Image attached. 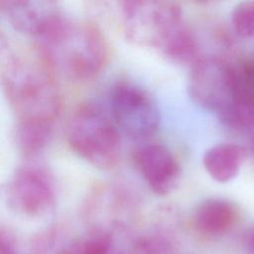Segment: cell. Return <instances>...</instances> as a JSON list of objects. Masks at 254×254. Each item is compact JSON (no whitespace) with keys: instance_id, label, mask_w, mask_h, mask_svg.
<instances>
[{"instance_id":"obj_1","label":"cell","mask_w":254,"mask_h":254,"mask_svg":"<svg viewBox=\"0 0 254 254\" xmlns=\"http://www.w3.org/2000/svg\"><path fill=\"white\" fill-rule=\"evenodd\" d=\"M120 21L131 43L155 50L174 63L192 65L200 58L195 38L176 2H121Z\"/></svg>"},{"instance_id":"obj_2","label":"cell","mask_w":254,"mask_h":254,"mask_svg":"<svg viewBox=\"0 0 254 254\" xmlns=\"http://www.w3.org/2000/svg\"><path fill=\"white\" fill-rule=\"evenodd\" d=\"M36 43L37 52L55 76L72 82L96 77L108 60L106 39L89 21L63 17Z\"/></svg>"},{"instance_id":"obj_3","label":"cell","mask_w":254,"mask_h":254,"mask_svg":"<svg viewBox=\"0 0 254 254\" xmlns=\"http://www.w3.org/2000/svg\"><path fill=\"white\" fill-rule=\"evenodd\" d=\"M2 85L18 120L54 122L61 108L55 74L39 53H10L2 64Z\"/></svg>"},{"instance_id":"obj_4","label":"cell","mask_w":254,"mask_h":254,"mask_svg":"<svg viewBox=\"0 0 254 254\" xmlns=\"http://www.w3.org/2000/svg\"><path fill=\"white\" fill-rule=\"evenodd\" d=\"M65 135L70 149L100 170H110L120 158V138L113 120L100 106L82 103L70 113Z\"/></svg>"},{"instance_id":"obj_5","label":"cell","mask_w":254,"mask_h":254,"mask_svg":"<svg viewBox=\"0 0 254 254\" xmlns=\"http://www.w3.org/2000/svg\"><path fill=\"white\" fill-rule=\"evenodd\" d=\"M137 197L116 183H102L87 194L82 217L88 231L127 235L139 214Z\"/></svg>"},{"instance_id":"obj_6","label":"cell","mask_w":254,"mask_h":254,"mask_svg":"<svg viewBox=\"0 0 254 254\" xmlns=\"http://www.w3.org/2000/svg\"><path fill=\"white\" fill-rule=\"evenodd\" d=\"M113 122L132 139H145L153 135L160 124V110L152 94L139 84L120 81L109 94Z\"/></svg>"},{"instance_id":"obj_7","label":"cell","mask_w":254,"mask_h":254,"mask_svg":"<svg viewBox=\"0 0 254 254\" xmlns=\"http://www.w3.org/2000/svg\"><path fill=\"white\" fill-rule=\"evenodd\" d=\"M234 84L233 64L217 57H200L191 65L188 92L196 105L218 115L232 101Z\"/></svg>"},{"instance_id":"obj_8","label":"cell","mask_w":254,"mask_h":254,"mask_svg":"<svg viewBox=\"0 0 254 254\" xmlns=\"http://www.w3.org/2000/svg\"><path fill=\"white\" fill-rule=\"evenodd\" d=\"M4 197L15 213L36 218L48 214L56 203V190L50 175L37 166H23L9 177Z\"/></svg>"},{"instance_id":"obj_9","label":"cell","mask_w":254,"mask_h":254,"mask_svg":"<svg viewBox=\"0 0 254 254\" xmlns=\"http://www.w3.org/2000/svg\"><path fill=\"white\" fill-rule=\"evenodd\" d=\"M0 12L14 30L36 41L63 18L59 4L48 0H1Z\"/></svg>"},{"instance_id":"obj_10","label":"cell","mask_w":254,"mask_h":254,"mask_svg":"<svg viewBox=\"0 0 254 254\" xmlns=\"http://www.w3.org/2000/svg\"><path fill=\"white\" fill-rule=\"evenodd\" d=\"M133 162L149 189L158 195L171 193L181 178V167L164 145L152 143L138 148Z\"/></svg>"},{"instance_id":"obj_11","label":"cell","mask_w":254,"mask_h":254,"mask_svg":"<svg viewBox=\"0 0 254 254\" xmlns=\"http://www.w3.org/2000/svg\"><path fill=\"white\" fill-rule=\"evenodd\" d=\"M239 220V210L228 199L211 197L200 201L192 210L190 224L204 237H218L228 233Z\"/></svg>"},{"instance_id":"obj_12","label":"cell","mask_w":254,"mask_h":254,"mask_svg":"<svg viewBox=\"0 0 254 254\" xmlns=\"http://www.w3.org/2000/svg\"><path fill=\"white\" fill-rule=\"evenodd\" d=\"M246 156L244 147L234 143H220L204 152L202 165L214 181L226 183L238 175Z\"/></svg>"},{"instance_id":"obj_13","label":"cell","mask_w":254,"mask_h":254,"mask_svg":"<svg viewBox=\"0 0 254 254\" xmlns=\"http://www.w3.org/2000/svg\"><path fill=\"white\" fill-rule=\"evenodd\" d=\"M235 70L234 95L230 104L218 117L222 124L234 129L254 127V87L242 76L237 67Z\"/></svg>"},{"instance_id":"obj_14","label":"cell","mask_w":254,"mask_h":254,"mask_svg":"<svg viewBox=\"0 0 254 254\" xmlns=\"http://www.w3.org/2000/svg\"><path fill=\"white\" fill-rule=\"evenodd\" d=\"M53 123L42 120H18L13 137L19 153L25 157L40 154L52 139Z\"/></svg>"},{"instance_id":"obj_15","label":"cell","mask_w":254,"mask_h":254,"mask_svg":"<svg viewBox=\"0 0 254 254\" xmlns=\"http://www.w3.org/2000/svg\"><path fill=\"white\" fill-rule=\"evenodd\" d=\"M230 19L237 35L243 38L254 37V1L237 4L231 12Z\"/></svg>"},{"instance_id":"obj_16","label":"cell","mask_w":254,"mask_h":254,"mask_svg":"<svg viewBox=\"0 0 254 254\" xmlns=\"http://www.w3.org/2000/svg\"><path fill=\"white\" fill-rule=\"evenodd\" d=\"M62 230L59 226L53 225L36 233L29 242V254H48L53 251L60 240Z\"/></svg>"},{"instance_id":"obj_17","label":"cell","mask_w":254,"mask_h":254,"mask_svg":"<svg viewBox=\"0 0 254 254\" xmlns=\"http://www.w3.org/2000/svg\"><path fill=\"white\" fill-rule=\"evenodd\" d=\"M0 254H18V240L15 233L3 225L0 228Z\"/></svg>"},{"instance_id":"obj_18","label":"cell","mask_w":254,"mask_h":254,"mask_svg":"<svg viewBox=\"0 0 254 254\" xmlns=\"http://www.w3.org/2000/svg\"><path fill=\"white\" fill-rule=\"evenodd\" d=\"M244 244L251 254H254V227L250 228L244 236Z\"/></svg>"},{"instance_id":"obj_19","label":"cell","mask_w":254,"mask_h":254,"mask_svg":"<svg viewBox=\"0 0 254 254\" xmlns=\"http://www.w3.org/2000/svg\"><path fill=\"white\" fill-rule=\"evenodd\" d=\"M250 148H251V153H252V154H253V156H254V136H253V137H252V139H251Z\"/></svg>"}]
</instances>
